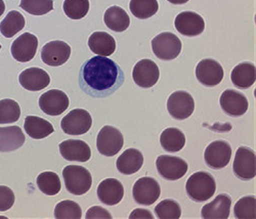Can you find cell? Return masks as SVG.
<instances>
[{"label": "cell", "instance_id": "cell-37", "mask_svg": "<svg viewBox=\"0 0 256 219\" xmlns=\"http://www.w3.org/2000/svg\"><path fill=\"white\" fill-rule=\"evenodd\" d=\"M255 196H248L240 199L234 208V217L239 219H255Z\"/></svg>", "mask_w": 256, "mask_h": 219}, {"label": "cell", "instance_id": "cell-14", "mask_svg": "<svg viewBox=\"0 0 256 219\" xmlns=\"http://www.w3.org/2000/svg\"><path fill=\"white\" fill-rule=\"evenodd\" d=\"M71 56V48L60 40L50 41L42 48L41 60L48 66L58 67L65 64Z\"/></svg>", "mask_w": 256, "mask_h": 219}, {"label": "cell", "instance_id": "cell-25", "mask_svg": "<svg viewBox=\"0 0 256 219\" xmlns=\"http://www.w3.org/2000/svg\"><path fill=\"white\" fill-rule=\"evenodd\" d=\"M88 46L100 56H110L116 50V41L109 33L94 32L88 39Z\"/></svg>", "mask_w": 256, "mask_h": 219}, {"label": "cell", "instance_id": "cell-17", "mask_svg": "<svg viewBox=\"0 0 256 219\" xmlns=\"http://www.w3.org/2000/svg\"><path fill=\"white\" fill-rule=\"evenodd\" d=\"M220 104L224 112L232 117L243 116L249 106L247 98L242 92L232 90H226L222 94Z\"/></svg>", "mask_w": 256, "mask_h": 219}, {"label": "cell", "instance_id": "cell-30", "mask_svg": "<svg viewBox=\"0 0 256 219\" xmlns=\"http://www.w3.org/2000/svg\"><path fill=\"white\" fill-rule=\"evenodd\" d=\"M25 25L26 20L24 16L18 10H12L0 23V33L6 38H12L22 31Z\"/></svg>", "mask_w": 256, "mask_h": 219}, {"label": "cell", "instance_id": "cell-8", "mask_svg": "<svg viewBox=\"0 0 256 219\" xmlns=\"http://www.w3.org/2000/svg\"><path fill=\"white\" fill-rule=\"evenodd\" d=\"M161 188L153 178H142L134 186L132 196L134 201L144 206L153 205L160 196Z\"/></svg>", "mask_w": 256, "mask_h": 219}, {"label": "cell", "instance_id": "cell-34", "mask_svg": "<svg viewBox=\"0 0 256 219\" xmlns=\"http://www.w3.org/2000/svg\"><path fill=\"white\" fill-rule=\"evenodd\" d=\"M64 12L72 20H80L88 14L90 10L88 0H65Z\"/></svg>", "mask_w": 256, "mask_h": 219}, {"label": "cell", "instance_id": "cell-41", "mask_svg": "<svg viewBox=\"0 0 256 219\" xmlns=\"http://www.w3.org/2000/svg\"><path fill=\"white\" fill-rule=\"evenodd\" d=\"M130 219H153L154 215L151 213V211L146 209H134L132 214L130 215Z\"/></svg>", "mask_w": 256, "mask_h": 219}, {"label": "cell", "instance_id": "cell-44", "mask_svg": "<svg viewBox=\"0 0 256 219\" xmlns=\"http://www.w3.org/2000/svg\"><path fill=\"white\" fill-rule=\"evenodd\" d=\"M0 50H2V44H0Z\"/></svg>", "mask_w": 256, "mask_h": 219}, {"label": "cell", "instance_id": "cell-1", "mask_svg": "<svg viewBox=\"0 0 256 219\" xmlns=\"http://www.w3.org/2000/svg\"><path fill=\"white\" fill-rule=\"evenodd\" d=\"M124 73L117 62L108 56H94L84 62L79 72V86L92 98H106L119 90Z\"/></svg>", "mask_w": 256, "mask_h": 219}, {"label": "cell", "instance_id": "cell-29", "mask_svg": "<svg viewBox=\"0 0 256 219\" xmlns=\"http://www.w3.org/2000/svg\"><path fill=\"white\" fill-rule=\"evenodd\" d=\"M162 148L170 152H176L184 148L186 144V136L178 128H166L160 136Z\"/></svg>", "mask_w": 256, "mask_h": 219}, {"label": "cell", "instance_id": "cell-13", "mask_svg": "<svg viewBox=\"0 0 256 219\" xmlns=\"http://www.w3.org/2000/svg\"><path fill=\"white\" fill-rule=\"evenodd\" d=\"M224 76L222 64L212 58L202 60L196 68V77L198 81L207 87L218 85Z\"/></svg>", "mask_w": 256, "mask_h": 219}, {"label": "cell", "instance_id": "cell-10", "mask_svg": "<svg viewBox=\"0 0 256 219\" xmlns=\"http://www.w3.org/2000/svg\"><path fill=\"white\" fill-rule=\"evenodd\" d=\"M156 167L164 180L172 182L184 178L188 169V165L184 159L167 155H162L157 158Z\"/></svg>", "mask_w": 256, "mask_h": 219}, {"label": "cell", "instance_id": "cell-39", "mask_svg": "<svg viewBox=\"0 0 256 219\" xmlns=\"http://www.w3.org/2000/svg\"><path fill=\"white\" fill-rule=\"evenodd\" d=\"M14 194L8 186H0V212L10 210L14 204Z\"/></svg>", "mask_w": 256, "mask_h": 219}, {"label": "cell", "instance_id": "cell-7", "mask_svg": "<svg viewBox=\"0 0 256 219\" xmlns=\"http://www.w3.org/2000/svg\"><path fill=\"white\" fill-rule=\"evenodd\" d=\"M232 170L241 180H251L256 175L255 152L247 146H240L234 156Z\"/></svg>", "mask_w": 256, "mask_h": 219}, {"label": "cell", "instance_id": "cell-24", "mask_svg": "<svg viewBox=\"0 0 256 219\" xmlns=\"http://www.w3.org/2000/svg\"><path fill=\"white\" fill-rule=\"evenodd\" d=\"M232 84L240 90H247L251 87L256 80L255 64L249 62L239 64L234 68L230 74Z\"/></svg>", "mask_w": 256, "mask_h": 219}, {"label": "cell", "instance_id": "cell-12", "mask_svg": "<svg viewBox=\"0 0 256 219\" xmlns=\"http://www.w3.org/2000/svg\"><path fill=\"white\" fill-rule=\"evenodd\" d=\"M68 96L58 90H52L39 98V106L48 116H60L69 108Z\"/></svg>", "mask_w": 256, "mask_h": 219}, {"label": "cell", "instance_id": "cell-43", "mask_svg": "<svg viewBox=\"0 0 256 219\" xmlns=\"http://www.w3.org/2000/svg\"><path fill=\"white\" fill-rule=\"evenodd\" d=\"M4 10H6V4L4 2V0H0V16L4 14Z\"/></svg>", "mask_w": 256, "mask_h": 219}, {"label": "cell", "instance_id": "cell-5", "mask_svg": "<svg viewBox=\"0 0 256 219\" xmlns=\"http://www.w3.org/2000/svg\"><path fill=\"white\" fill-rule=\"evenodd\" d=\"M124 144V138L117 128L106 125L98 134L96 148L102 155L112 157L117 155Z\"/></svg>", "mask_w": 256, "mask_h": 219}, {"label": "cell", "instance_id": "cell-20", "mask_svg": "<svg viewBox=\"0 0 256 219\" xmlns=\"http://www.w3.org/2000/svg\"><path fill=\"white\" fill-rule=\"evenodd\" d=\"M18 81L26 90L39 92L50 84V77L46 71L40 68H29L20 74Z\"/></svg>", "mask_w": 256, "mask_h": 219}, {"label": "cell", "instance_id": "cell-23", "mask_svg": "<svg viewBox=\"0 0 256 219\" xmlns=\"http://www.w3.org/2000/svg\"><path fill=\"white\" fill-rule=\"evenodd\" d=\"M25 134L18 126L0 127V152H14L23 146Z\"/></svg>", "mask_w": 256, "mask_h": 219}, {"label": "cell", "instance_id": "cell-11", "mask_svg": "<svg viewBox=\"0 0 256 219\" xmlns=\"http://www.w3.org/2000/svg\"><path fill=\"white\" fill-rule=\"evenodd\" d=\"M232 158V148L224 140L211 142L205 150L204 159L208 167L212 169H222L228 166Z\"/></svg>", "mask_w": 256, "mask_h": 219}, {"label": "cell", "instance_id": "cell-33", "mask_svg": "<svg viewBox=\"0 0 256 219\" xmlns=\"http://www.w3.org/2000/svg\"><path fill=\"white\" fill-rule=\"evenodd\" d=\"M20 117V108L18 104L10 98L0 100V124L16 122Z\"/></svg>", "mask_w": 256, "mask_h": 219}, {"label": "cell", "instance_id": "cell-6", "mask_svg": "<svg viewBox=\"0 0 256 219\" xmlns=\"http://www.w3.org/2000/svg\"><path fill=\"white\" fill-rule=\"evenodd\" d=\"M92 125V115L83 108L72 110L62 119L60 128L70 136H82L88 132Z\"/></svg>", "mask_w": 256, "mask_h": 219}, {"label": "cell", "instance_id": "cell-26", "mask_svg": "<svg viewBox=\"0 0 256 219\" xmlns=\"http://www.w3.org/2000/svg\"><path fill=\"white\" fill-rule=\"evenodd\" d=\"M144 164V156L142 152L136 148H128L117 159L116 166L120 173L132 175L138 172Z\"/></svg>", "mask_w": 256, "mask_h": 219}, {"label": "cell", "instance_id": "cell-36", "mask_svg": "<svg viewBox=\"0 0 256 219\" xmlns=\"http://www.w3.org/2000/svg\"><path fill=\"white\" fill-rule=\"evenodd\" d=\"M81 216V208L74 201H62L54 208V217L56 219H80Z\"/></svg>", "mask_w": 256, "mask_h": 219}, {"label": "cell", "instance_id": "cell-28", "mask_svg": "<svg viewBox=\"0 0 256 219\" xmlns=\"http://www.w3.org/2000/svg\"><path fill=\"white\" fill-rule=\"evenodd\" d=\"M104 20L106 26L112 31L123 32L130 25V18L120 6H111L104 12Z\"/></svg>", "mask_w": 256, "mask_h": 219}, {"label": "cell", "instance_id": "cell-35", "mask_svg": "<svg viewBox=\"0 0 256 219\" xmlns=\"http://www.w3.org/2000/svg\"><path fill=\"white\" fill-rule=\"evenodd\" d=\"M20 8L30 14L44 16L54 10L52 0H20Z\"/></svg>", "mask_w": 256, "mask_h": 219}, {"label": "cell", "instance_id": "cell-16", "mask_svg": "<svg viewBox=\"0 0 256 219\" xmlns=\"http://www.w3.org/2000/svg\"><path fill=\"white\" fill-rule=\"evenodd\" d=\"M38 48V39L31 33H23L18 36L12 44V58L20 62H30L36 54Z\"/></svg>", "mask_w": 256, "mask_h": 219}, {"label": "cell", "instance_id": "cell-4", "mask_svg": "<svg viewBox=\"0 0 256 219\" xmlns=\"http://www.w3.org/2000/svg\"><path fill=\"white\" fill-rule=\"evenodd\" d=\"M182 41L170 32H164L157 35L152 40V50L154 54L163 60H172L182 52Z\"/></svg>", "mask_w": 256, "mask_h": 219}, {"label": "cell", "instance_id": "cell-38", "mask_svg": "<svg viewBox=\"0 0 256 219\" xmlns=\"http://www.w3.org/2000/svg\"><path fill=\"white\" fill-rule=\"evenodd\" d=\"M155 213L160 219H178L182 216V209L176 201L168 199L156 206Z\"/></svg>", "mask_w": 256, "mask_h": 219}, {"label": "cell", "instance_id": "cell-18", "mask_svg": "<svg viewBox=\"0 0 256 219\" xmlns=\"http://www.w3.org/2000/svg\"><path fill=\"white\" fill-rule=\"evenodd\" d=\"M174 26L184 36L194 37L204 32L205 22L203 18L195 12H182L176 18Z\"/></svg>", "mask_w": 256, "mask_h": 219}, {"label": "cell", "instance_id": "cell-42", "mask_svg": "<svg viewBox=\"0 0 256 219\" xmlns=\"http://www.w3.org/2000/svg\"><path fill=\"white\" fill-rule=\"evenodd\" d=\"M168 2L172 4H184L188 0H168Z\"/></svg>", "mask_w": 256, "mask_h": 219}, {"label": "cell", "instance_id": "cell-9", "mask_svg": "<svg viewBox=\"0 0 256 219\" xmlns=\"http://www.w3.org/2000/svg\"><path fill=\"white\" fill-rule=\"evenodd\" d=\"M167 110L172 118L176 120L188 119L195 110L194 98L186 92H176L168 98Z\"/></svg>", "mask_w": 256, "mask_h": 219}, {"label": "cell", "instance_id": "cell-21", "mask_svg": "<svg viewBox=\"0 0 256 219\" xmlns=\"http://www.w3.org/2000/svg\"><path fill=\"white\" fill-rule=\"evenodd\" d=\"M98 200L106 205L114 206L120 203L124 196L122 184L115 178H106L98 186Z\"/></svg>", "mask_w": 256, "mask_h": 219}, {"label": "cell", "instance_id": "cell-22", "mask_svg": "<svg viewBox=\"0 0 256 219\" xmlns=\"http://www.w3.org/2000/svg\"><path fill=\"white\" fill-rule=\"evenodd\" d=\"M230 196L226 194H220L202 208V217L205 219H228L230 213Z\"/></svg>", "mask_w": 256, "mask_h": 219}, {"label": "cell", "instance_id": "cell-19", "mask_svg": "<svg viewBox=\"0 0 256 219\" xmlns=\"http://www.w3.org/2000/svg\"><path fill=\"white\" fill-rule=\"evenodd\" d=\"M60 152L64 159L76 162H88L92 157L90 146L79 140H67L58 146Z\"/></svg>", "mask_w": 256, "mask_h": 219}, {"label": "cell", "instance_id": "cell-2", "mask_svg": "<svg viewBox=\"0 0 256 219\" xmlns=\"http://www.w3.org/2000/svg\"><path fill=\"white\" fill-rule=\"evenodd\" d=\"M186 190L190 199L199 203L205 202L216 194V182L210 173L199 171L188 178Z\"/></svg>", "mask_w": 256, "mask_h": 219}, {"label": "cell", "instance_id": "cell-40", "mask_svg": "<svg viewBox=\"0 0 256 219\" xmlns=\"http://www.w3.org/2000/svg\"><path fill=\"white\" fill-rule=\"evenodd\" d=\"M85 217L88 219H112L111 213L100 206H94L88 209Z\"/></svg>", "mask_w": 256, "mask_h": 219}, {"label": "cell", "instance_id": "cell-32", "mask_svg": "<svg viewBox=\"0 0 256 219\" xmlns=\"http://www.w3.org/2000/svg\"><path fill=\"white\" fill-rule=\"evenodd\" d=\"M130 8L134 16L144 20L156 14L159 4L157 0H130Z\"/></svg>", "mask_w": 256, "mask_h": 219}, {"label": "cell", "instance_id": "cell-3", "mask_svg": "<svg viewBox=\"0 0 256 219\" xmlns=\"http://www.w3.org/2000/svg\"><path fill=\"white\" fill-rule=\"evenodd\" d=\"M62 178L67 190L75 196L86 194L92 186L90 172L82 166L69 165L65 167L62 170Z\"/></svg>", "mask_w": 256, "mask_h": 219}, {"label": "cell", "instance_id": "cell-31", "mask_svg": "<svg viewBox=\"0 0 256 219\" xmlns=\"http://www.w3.org/2000/svg\"><path fill=\"white\" fill-rule=\"evenodd\" d=\"M38 188L46 196H56L62 188L58 175L52 171L42 172L37 178Z\"/></svg>", "mask_w": 256, "mask_h": 219}, {"label": "cell", "instance_id": "cell-27", "mask_svg": "<svg viewBox=\"0 0 256 219\" xmlns=\"http://www.w3.org/2000/svg\"><path fill=\"white\" fill-rule=\"evenodd\" d=\"M24 127L26 134L33 140L46 138L54 131L52 123L37 116H27Z\"/></svg>", "mask_w": 256, "mask_h": 219}, {"label": "cell", "instance_id": "cell-15", "mask_svg": "<svg viewBox=\"0 0 256 219\" xmlns=\"http://www.w3.org/2000/svg\"><path fill=\"white\" fill-rule=\"evenodd\" d=\"M159 77V68L152 60H142L134 66L132 78L136 84L142 88H150L156 85Z\"/></svg>", "mask_w": 256, "mask_h": 219}]
</instances>
